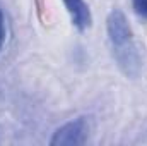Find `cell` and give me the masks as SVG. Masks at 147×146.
Instances as JSON below:
<instances>
[{"label": "cell", "instance_id": "6da1fadb", "mask_svg": "<svg viewBox=\"0 0 147 146\" xmlns=\"http://www.w3.org/2000/svg\"><path fill=\"white\" fill-rule=\"evenodd\" d=\"M106 31L113 50V57L118 67L130 77H135L140 72V55L134 40L132 28L127 16L120 9H113L106 19Z\"/></svg>", "mask_w": 147, "mask_h": 146}, {"label": "cell", "instance_id": "5b68a950", "mask_svg": "<svg viewBox=\"0 0 147 146\" xmlns=\"http://www.w3.org/2000/svg\"><path fill=\"white\" fill-rule=\"evenodd\" d=\"M5 35H7V29H5V17H3V12L0 9V50L5 43Z\"/></svg>", "mask_w": 147, "mask_h": 146}, {"label": "cell", "instance_id": "277c9868", "mask_svg": "<svg viewBox=\"0 0 147 146\" xmlns=\"http://www.w3.org/2000/svg\"><path fill=\"white\" fill-rule=\"evenodd\" d=\"M132 9L142 21H147V0H132Z\"/></svg>", "mask_w": 147, "mask_h": 146}, {"label": "cell", "instance_id": "7a4b0ae2", "mask_svg": "<svg viewBox=\"0 0 147 146\" xmlns=\"http://www.w3.org/2000/svg\"><path fill=\"white\" fill-rule=\"evenodd\" d=\"M86 141H87V124L82 117H79V119H74L70 122L60 126L53 132L50 145H84Z\"/></svg>", "mask_w": 147, "mask_h": 146}, {"label": "cell", "instance_id": "3957f363", "mask_svg": "<svg viewBox=\"0 0 147 146\" xmlns=\"http://www.w3.org/2000/svg\"><path fill=\"white\" fill-rule=\"evenodd\" d=\"M72 24L79 29V31H86L91 28L92 24V16L89 10V5L86 3V0H62Z\"/></svg>", "mask_w": 147, "mask_h": 146}]
</instances>
